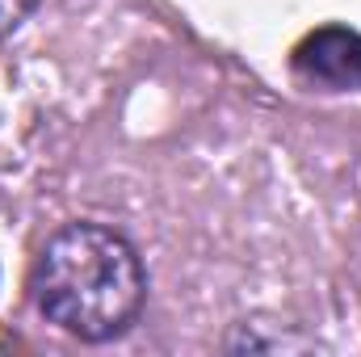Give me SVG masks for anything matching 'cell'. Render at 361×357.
<instances>
[{
	"label": "cell",
	"mask_w": 361,
	"mask_h": 357,
	"mask_svg": "<svg viewBox=\"0 0 361 357\" xmlns=\"http://www.w3.org/2000/svg\"><path fill=\"white\" fill-rule=\"evenodd\" d=\"M30 294L47 324L101 345L139 320L147 269L122 231L105 223H68L42 244L30 273Z\"/></svg>",
	"instance_id": "6da1fadb"
},
{
	"label": "cell",
	"mask_w": 361,
	"mask_h": 357,
	"mask_svg": "<svg viewBox=\"0 0 361 357\" xmlns=\"http://www.w3.org/2000/svg\"><path fill=\"white\" fill-rule=\"evenodd\" d=\"M294 76L324 92L361 89V34L349 25H319L294 47Z\"/></svg>",
	"instance_id": "7a4b0ae2"
},
{
	"label": "cell",
	"mask_w": 361,
	"mask_h": 357,
	"mask_svg": "<svg viewBox=\"0 0 361 357\" xmlns=\"http://www.w3.org/2000/svg\"><path fill=\"white\" fill-rule=\"evenodd\" d=\"M34 8H38V0H0V42H4Z\"/></svg>",
	"instance_id": "3957f363"
}]
</instances>
